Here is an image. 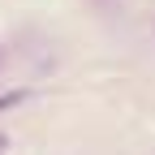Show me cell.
Wrapping results in <instances>:
<instances>
[{
    "instance_id": "6da1fadb",
    "label": "cell",
    "mask_w": 155,
    "mask_h": 155,
    "mask_svg": "<svg viewBox=\"0 0 155 155\" xmlns=\"http://www.w3.org/2000/svg\"><path fill=\"white\" fill-rule=\"evenodd\" d=\"M9 151V134H0V155H5Z\"/></svg>"
}]
</instances>
